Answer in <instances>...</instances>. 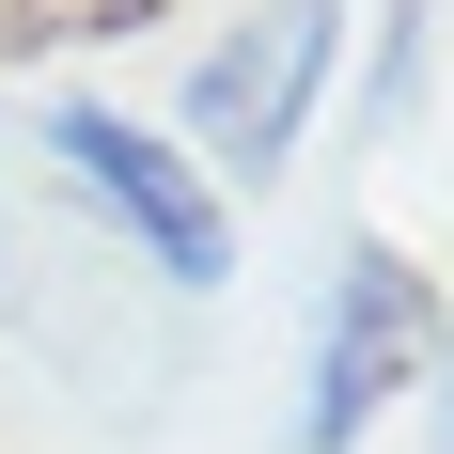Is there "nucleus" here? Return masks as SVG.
<instances>
[{"label":"nucleus","mask_w":454,"mask_h":454,"mask_svg":"<svg viewBox=\"0 0 454 454\" xmlns=\"http://www.w3.org/2000/svg\"><path fill=\"white\" fill-rule=\"evenodd\" d=\"M439 361V282L408 251H345L329 282V345H314V392H298V454H361V423Z\"/></svg>","instance_id":"1"},{"label":"nucleus","mask_w":454,"mask_h":454,"mask_svg":"<svg viewBox=\"0 0 454 454\" xmlns=\"http://www.w3.org/2000/svg\"><path fill=\"white\" fill-rule=\"evenodd\" d=\"M47 141H63V173H79L94 204H110V220H126L141 251L188 282V298H204V282H235V220H220V188L188 173V141L126 126V110H94V94H79V110H63Z\"/></svg>","instance_id":"2"},{"label":"nucleus","mask_w":454,"mask_h":454,"mask_svg":"<svg viewBox=\"0 0 454 454\" xmlns=\"http://www.w3.org/2000/svg\"><path fill=\"white\" fill-rule=\"evenodd\" d=\"M329 47H345V0H267V16L188 79V141L235 157V173H282V157H298V110H314V79H329Z\"/></svg>","instance_id":"3"}]
</instances>
